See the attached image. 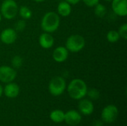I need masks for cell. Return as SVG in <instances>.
<instances>
[{
    "instance_id": "1",
    "label": "cell",
    "mask_w": 127,
    "mask_h": 126,
    "mask_svg": "<svg viewBox=\"0 0 127 126\" xmlns=\"http://www.w3.org/2000/svg\"><path fill=\"white\" fill-rule=\"evenodd\" d=\"M87 90V85L80 79H72L68 85V93L69 96L76 100H79L85 97L86 96Z\"/></svg>"
},
{
    "instance_id": "2",
    "label": "cell",
    "mask_w": 127,
    "mask_h": 126,
    "mask_svg": "<svg viewBox=\"0 0 127 126\" xmlns=\"http://www.w3.org/2000/svg\"><path fill=\"white\" fill-rule=\"evenodd\" d=\"M60 24V19L56 12H47L41 21V27L46 33H54L56 31Z\"/></svg>"
},
{
    "instance_id": "3",
    "label": "cell",
    "mask_w": 127,
    "mask_h": 126,
    "mask_svg": "<svg viewBox=\"0 0 127 126\" xmlns=\"http://www.w3.org/2000/svg\"><path fill=\"white\" fill-rule=\"evenodd\" d=\"M86 45V40L84 37L79 34L70 36L65 42V48L68 51L77 53L82 50Z\"/></svg>"
},
{
    "instance_id": "4",
    "label": "cell",
    "mask_w": 127,
    "mask_h": 126,
    "mask_svg": "<svg viewBox=\"0 0 127 126\" xmlns=\"http://www.w3.org/2000/svg\"><path fill=\"white\" fill-rule=\"evenodd\" d=\"M19 7L14 0H4L1 3L0 13L1 16L7 19H12L18 13Z\"/></svg>"
},
{
    "instance_id": "5",
    "label": "cell",
    "mask_w": 127,
    "mask_h": 126,
    "mask_svg": "<svg viewBox=\"0 0 127 126\" xmlns=\"http://www.w3.org/2000/svg\"><path fill=\"white\" fill-rule=\"evenodd\" d=\"M66 88V82L60 76H57L51 79L48 84V91L53 96L57 97L63 94Z\"/></svg>"
},
{
    "instance_id": "6",
    "label": "cell",
    "mask_w": 127,
    "mask_h": 126,
    "mask_svg": "<svg viewBox=\"0 0 127 126\" xmlns=\"http://www.w3.org/2000/svg\"><path fill=\"white\" fill-rule=\"evenodd\" d=\"M118 116V109L114 105H109L106 106L101 113V118L103 122L106 123H112L117 119Z\"/></svg>"
},
{
    "instance_id": "7",
    "label": "cell",
    "mask_w": 127,
    "mask_h": 126,
    "mask_svg": "<svg viewBox=\"0 0 127 126\" xmlns=\"http://www.w3.org/2000/svg\"><path fill=\"white\" fill-rule=\"evenodd\" d=\"M16 77V71L13 67L7 65L0 66V81L4 83L13 82Z\"/></svg>"
},
{
    "instance_id": "8",
    "label": "cell",
    "mask_w": 127,
    "mask_h": 126,
    "mask_svg": "<svg viewBox=\"0 0 127 126\" xmlns=\"http://www.w3.org/2000/svg\"><path fill=\"white\" fill-rule=\"evenodd\" d=\"M17 39V33L13 28H5L0 34V40L5 45H11Z\"/></svg>"
},
{
    "instance_id": "9",
    "label": "cell",
    "mask_w": 127,
    "mask_h": 126,
    "mask_svg": "<svg viewBox=\"0 0 127 126\" xmlns=\"http://www.w3.org/2000/svg\"><path fill=\"white\" fill-rule=\"evenodd\" d=\"M112 8L116 15L126 16L127 15V0H112Z\"/></svg>"
},
{
    "instance_id": "10",
    "label": "cell",
    "mask_w": 127,
    "mask_h": 126,
    "mask_svg": "<svg viewBox=\"0 0 127 126\" xmlns=\"http://www.w3.org/2000/svg\"><path fill=\"white\" fill-rule=\"evenodd\" d=\"M81 115L75 110H70L65 114L64 120L69 126H77L81 122Z\"/></svg>"
},
{
    "instance_id": "11",
    "label": "cell",
    "mask_w": 127,
    "mask_h": 126,
    "mask_svg": "<svg viewBox=\"0 0 127 126\" xmlns=\"http://www.w3.org/2000/svg\"><path fill=\"white\" fill-rule=\"evenodd\" d=\"M52 56L55 62L59 63L63 62L68 57V50L65 47L59 46L54 50Z\"/></svg>"
},
{
    "instance_id": "12",
    "label": "cell",
    "mask_w": 127,
    "mask_h": 126,
    "mask_svg": "<svg viewBox=\"0 0 127 126\" xmlns=\"http://www.w3.org/2000/svg\"><path fill=\"white\" fill-rule=\"evenodd\" d=\"M19 91H20L19 86L16 83L13 82L7 83V85L3 89V93L8 98L16 97L19 95Z\"/></svg>"
},
{
    "instance_id": "13",
    "label": "cell",
    "mask_w": 127,
    "mask_h": 126,
    "mask_svg": "<svg viewBox=\"0 0 127 126\" xmlns=\"http://www.w3.org/2000/svg\"><path fill=\"white\" fill-rule=\"evenodd\" d=\"M78 108L83 114L89 115L94 111V105L90 100L81 99L78 104Z\"/></svg>"
},
{
    "instance_id": "14",
    "label": "cell",
    "mask_w": 127,
    "mask_h": 126,
    "mask_svg": "<svg viewBox=\"0 0 127 126\" xmlns=\"http://www.w3.org/2000/svg\"><path fill=\"white\" fill-rule=\"evenodd\" d=\"M39 43L42 48H51L54 44V39L49 33H43L39 37Z\"/></svg>"
},
{
    "instance_id": "15",
    "label": "cell",
    "mask_w": 127,
    "mask_h": 126,
    "mask_svg": "<svg viewBox=\"0 0 127 126\" xmlns=\"http://www.w3.org/2000/svg\"><path fill=\"white\" fill-rule=\"evenodd\" d=\"M57 12L59 15L64 17L69 16L71 12V4L65 1L60 2L57 6Z\"/></svg>"
},
{
    "instance_id": "16",
    "label": "cell",
    "mask_w": 127,
    "mask_h": 126,
    "mask_svg": "<svg viewBox=\"0 0 127 126\" xmlns=\"http://www.w3.org/2000/svg\"><path fill=\"white\" fill-rule=\"evenodd\" d=\"M50 118L53 122L56 123H62L63 121H64L65 113L61 110H54L51 113Z\"/></svg>"
},
{
    "instance_id": "17",
    "label": "cell",
    "mask_w": 127,
    "mask_h": 126,
    "mask_svg": "<svg viewBox=\"0 0 127 126\" xmlns=\"http://www.w3.org/2000/svg\"><path fill=\"white\" fill-rule=\"evenodd\" d=\"M18 13L23 19H29L33 15L31 10L25 5H22L19 8Z\"/></svg>"
},
{
    "instance_id": "18",
    "label": "cell",
    "mask_w": 127,
    "mask_h": 126,
    "mask_svg": "<svg viewBox=\"0 0 127 126\" xmlns=\"http://www.w3.org/2000/svg\"><path fill=\"white\" fill-rule=\"evenodd\" d=\"M107 13V10L105 5L98 3L95 6V13L97 17L103 18L106 16Z\"/></svg>"
},
{
    "instance_id": "19",
    "label": "cell",
    "mask_w": 127,
    "mask_h": 126,
    "mask_svg": "<svg viewBox=\"0 0 127 126\" xmlns=\"http://www.w3.org/2000/svg\"><path fill=\"white\" fill-rule=\"evenodd\" d=\"M120 38L121 37H120L118 32L117 30H109L106 35V39H107L108 42H109L111 43L117 42L120 39Z\"/></svg>"
},
{
    "instance_id": "20",
    "label": "cell",
    "mask_w": 127,
    "mask_h": 126,
    "mask_svg": "<svg viewBox=\"0 0 127 126\" xmlns=\"http://www.w3.org/2000/svg\"><path fill=\"white\" fill-rule=\"evenodd\" d=\"M23 59L20 56H14L11 59V65L14 69H18L22 67Z\"/></svg>"
},
{
    "instance_id": "21",
    "label": "cell",
    "mask_w": 127,
    "mask_h": 126,
    "mask_svg": "<svg viewBox=\"0 0 127 126\" xmlns=\"http://www.w3.org/2000/svg\"><path fill=\"white\" fill-rule=\"evenodd\" d=\"M86 95H88L89 99H91L92 100H98L100 98V91L97 89L91 88L89 90H87Z\"/></svg>"
},
{
    "instance_id": "22",
    "label": "cell",
    "mask_w": 127,
    "mask_h": 126,
    "mask_svg": "<svg viewBox=\"0 0 127 126\" xmlns=\"http://www.w3.org/2000/svg\"><path fill=\"white\" fill-rule=\"evenodd\" d=\"M25 27H26V22H25V19H21V20H19L16 22L14 30L16 31L22 32L25 30Z\"/></svg>"
},
{
    "instance_id": "23",
    "label": "cell",
    "mask_w": 127,
    "mask_h": 126,
    "mask_svg": "<svg viewBox=\"0 0 127 126\" xmlns=\"http://www.w3.org/2000/svg\"><path fill=\"white\" fill-rule=\"evenodd\" d=\"M120 37L127 39V23H124L123 25H121V26H120L118 30Z\"/></svg>"
},
{
    "instance_id": "24",
    "label": "cell",
    "mask_w": 127,
    "mask_h": 126,
    "mask_svg": "<svg viewBox=\"0 0 127 126\" xmlns=\"http://www.w3.org/2000/svg\"><path fill=\"white\" fill-rule=\"evenodd\" d=\"M83 1V3L88 6V7H95L96 4H97L100 1V0H82Z\"/></svg>"
},
{
    "instance_id": "25",
    "label": "cell",
    "mask_w": 127,
    "mask_h": 126,
    "mask_svg": "<svg viewBox=\"0 0 127 126\" xmlns=\"http://www.w3.org/2000/svg\"><path fill=\"white\" fill-rule=\"evenodd\" d=\"M92 126H103V120H96L93 122Z\"/></svg>"
},
{
    "instance_id": "26",
    "label": "cell",
    "mask_w": 127,
    "mask_h": 126,
    "mask_svg": "<svg viewBox=\"0 0 127 126\" xmlns=\"http://www.w3.org/2000/svg\"><path fill=\"white\" fill-rule=\"evenodd\" d=\"M80 1V0H65V1H67L70 4H76L77 3H79Z\"/></svg>"
},
{
    "instance_id": "27",
    "label": "cell",
    "mask_w": 127,
    "mask_h": 126,
    "mask_svg": "<svg viewBox=\"0 0 127 126\" xmlns=\"http://www.w3.org/2000/svg\"><path fill=\"white\" fill-rule=\"evenodd\" d=\"M3 87L0 85V97H1V95H2V94H3Z\"/></svg>"
},
{
    "instance_id": "28",
    "label": "cell",
    "mask_w": 127,
    "mask_h": 126,
    "mask_svg": "<svg viewBox=\"0 0 127 126\" xmlns=\"http://www.w3.org/2000/svg\"><path fill=\"white\" fill-rule=\"evenodd\" d=\"M33 1H34L36 2H38V3H40V2H42V1H44L45 0H33Z\"/></svg>"
},
{
    "instance_id": "29",
    "label": "cell",
    "mask_w": 127,
    "mask_h": 126,
    "mask_svg": "<svg viewBox=\"0 0 127 126\" xmlns=\"http://www.w3.org/2000/svg\"><path fill=\"white\" fill-rule=\"evenodd\" d=\"M1 18H2V16H1V13H0V22H1Z\"/></svg>"
},
{
    "instance_id": "30",
    "label": "cell",
    "mask_w": 127,
    "mask_h": 126,
    "mask_svg": "<svg viewBox=\"0 0 127 126\" xmlns=\"http://www.w3.org/2000/svg\"><path fill=\"white\" fill-rule=\"evenodd\" d=\"M105 1H112V0H105Z\"/></svg>"
}]
</instances>
